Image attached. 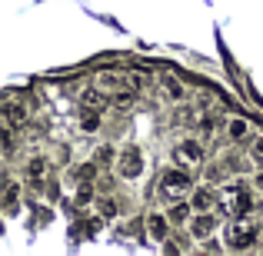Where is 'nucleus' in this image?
<instances>
[{
  "instance_id": "f257e3e1",
  "label": "nucleus",
  "mask_w": 263,
  "mask_h": 256,
  "mask_svg": "<svg viewBox=\"0 0 263 256\" xmlns=\"http://www.w3.org/2000/svg\"><path fill=\"white\" fill-rule=\"evenodd\" d=\"M220 210H223L227 216H250V210H253L250 186L240 183V180L223 183V186H220Z\"/></svg>"
},
{
  "instance_id": "7ed1b4c3",
  "label": "nucleus",
  "mask_w": 263,
  "mask_h": 256,
  "mask_svg": "<svg viewBox=\"0 0 263 256\" xmlns=\"http://www.w3.org/2000/svg\"><path fill=\"white\" fill-rule=\"evenodd\" d=\"M260 230L250 216H233V223L223 230V240H227V250H250L257 243Z\"/></svg>"
},
{
  "instance_id": "f8f14e48",
  "label": "nucleus",
  "mask_w": 263,
  "mask_h": 256,
  "mask_svg": "<svg viewBox=\"0 0 263 256\" xmlns=\"http://www.w3.org/2000/svg\"><path fill=\"white\" fill-rule=\"evenodd\" d=\"M250 133H253V123L247 120V116H230V120H227V136H230V143L250 140Z\"/></svg>"
},
{
  "instance_id": "ddd939ff",
  "label": "nucleus",
  "mask_w": 263,
  "mask_h": 256,
  "mask_svg": "<svg viewBox=\"0 0 263 256\" xmlns=\"http://www.w3.org/2000/svg\"><path fill=\"white\" fill-rule=\"evenodd\" d=\"M4 120H7V127H20V123H27V107H20L13 96H7V103H4Z\"/></svg>"
},
{
  "instance_id": "b1692460",
  "label": "nucleus",
  "mask_w": 263,
  "mask_h": 256,
  "mask_svg": "<svg viewBox=\"0 0 263 256\" xmlns=\"http://www.w3.org/2000/svg\"><path fill=\"white\" fill-rule=\"evenodd\" d=\"M57 196H60V183L50 180V183H47V200H57Z\"/></svg>"
},
{
  "instance_id": "20e7f679",
  "label": "nucleus",
  "mask_w": 263,
  "mask_h": 256,
  "mask_svg": "<svg viewBox=\"0 0 263 256\" xmlns=\"http://www.w3.org/2000/svg\"><path fill=\"white\" fill-rule=\"evenodd\" d=\"M117 176L120 180H140L143 170H147V156H143V150L137 147V143H127V147L120 150V156H117Z\"/></svg>"
},
{
  "instance_id": "423d86ee",
  "label": "nucleus",
  "mask_w": 263,
  "mask_h": 256,
  "mask_svg": "<svg viewBox=\"0 0 263 256\" xmlns=\"http://www.w3.org/2000/svg\"><path fill=\"white\" fill-rule=\"evenodd\" d=\"M174 160L180 163V167H200V163L206 160V150H203V143L200 140H193V136H186V140H180L177 147H174Z\"/></svg>"
},
{
  "instance_id": "9b49d317",
  "label": "nucleus",
  "mask_w": 263,
  "mask_h": 256,
  "mask_svg": "<svg viewBox=\"0 0 263 256\" xmlns=\"http://www.w3.org/2000/svg\"><path fill=\"white\" fill-rule=\"evenodd\" d=\"M20 213V183L17 180H7L4 183V216L13 220Z\"/></svg>"
},
{
  "instance_id": "dca6fc26",
  "label": "nucleus",
  "mask_w": 263,
  "mask_h": 256,
  "mask_svg": "<svg viewBox=\"0 0 263 256\" xmlns=\"http://www.w3.org/2000/svg\"><path fill=\"white\" fill-rule=\"evenodd\" d=\"M117 156H120V150L114 147V143H100V147L93 150V160H97V167H117Z\"/></svg>"
},
{
  "instance_id": "1a4fd4ad",
  "label": "nucleus",
  "mask_w": 263,
  "mask_h": 256,
  "mask_svg": "<svg viewBox=\"0 0 263 256\" xmlns=\"http://www.w3.org/2000/svg\"><path fill=\"white\" fill-rule=\"evenodd\" d=\"M190 203H193V210H197V213H210L213 206L220 203V190H210V186H193Z\"/></svg>"
},
{
  "instance_id": "2eb2a0df",
  "label": "nucleus",
  "mask_w": 263,
  "mask_h": 256,
  "mask_svg": "<svg viewBox=\"0 0 263 256\" xmlns=\"http://www.w3.org/2000/svg\"><path fill=\"white\" fill-rule=\"evenodd\" d=\"M193 213H197V210H193V203H180V200H177V203L167 210V216H170V223H174V226H186L193 220Z\"/></svg>"
},
{
  "instance_id": "aec40b11",
  "label": "nucleus",
  "mask_w": 263,
  "mask_h": 256,
  "mask_svg": "<svg viewBox=\"0 0 263 256\" xmlns=\"http://www.w3.org/2000/svg\"><path fill=\"white\" fill-rule=\"evenodd\" d=\"M97 160H90V163H80V167H73V180L77 183H93V176H97Z\"/></svg>"
},
{
  "instance_id": "f3484780",
  "label": "nucleus",
  "mask_w": 263,
  "mask_h": 256,
  "mask_svg": "<svg viewBox=\"0 0 263 256\" xmlns=\"http://www.w3.org/2000/svg\"><path fill=\"white\" fill-rule=\"evenodd\" d=\"M97 213H100L107 223H114V220L120 216V200H114V196H100V200H97Z\"/></svg>"
},
{
  "instance_id": "412c9836",
  "label": "nucleus",
  "mask_w": 263,
  "mask_h": 256,
  "mask_svg": "<svg viewBox=\"0 0 263 256\" xmlns=\"http://www.w3.org/2000/svg\"><path fill=\"white\" fill-rule=\"evenodd\" d=\"M77 206H90L93 203V183H77V196H73Z\"/></svg>"
},
{
  "instance_id": "9d476101",
  "label": "nucleus",
  "mask_w": 263,
  "mask_h": 256,
  "mask_svg": "<svg viewBox=\"0 0 263 256\" xmlns=\"http://www.w3.org/2000/svg\"><path fill=\"white\" fill-rule=\"evenodd\" d=\"M160 90L167 93V100H174V103H180V100H186V84L177 77V73H160Z\"/></svg>"
},
{
  "instance_id": "6ab92c4d",
  "label": "nucleus",
  "mask_w": 263,
  "mask_h": 256,
  "mask_svg": "<svg viewBox=\"0 0 263 256\" xmlns=\"http://www.w3.org/2000/svg\"><path fill=\"white\" fill-rule=\"evenodd\" d=\"M47 170H50V160H47L44 153H33L30 160H27V167H24L27 176H47Z\"/></svg>"
},
{
  "instance_id": "4468645a",
  "label": "nucleus",
  "mask_w": 263,
  "mask_h": 256,
  "mask_svg": "<svg viewBox=\"0 0 263 256\" xmlns=\"http://www.w3.org/2000/svg\"><path fill=\"white\" fill-rule=\"evenodd\" d=\"M100 127H103V116H100V110H90L84 107L80 110V133H100Z\"/></svg>"
},
{
  "instance_id": "39448f33",
  "label": "nucleus",
  "mask_w": 263,
  "mask_h": 256,
  "mask_svg": "<svg viewBox=\"0 0 263 256\" xmlns=\"http://www.w3.org/2000/svg\"><path fill=\"white\" fill-rule=\"evenodd\" d=\"M93 84L103 90V93H120V90H134L130 87V70H120V67H107V70H97Z\"/></svg>"
},
{
  "instance_id": "0eeeda50",
  "label": "nucleus",
  "mask_w": 263,
  "mask_h": 256,
  "mask_svg": "<svg viewBox=\"0 0 263 256\" xmlns=\"http://www.w3.org/2000/svg\"><path fill=\"white\" fill-rule=\"evenodd\" d=\"M186 226H190V237L197 240V243H206L220 223H217V216H213V210H210V213H193V220Z\"/></svg>"
},
{
  "instance_id": "a211bd4d",
  "label": "nucleus",
  "mask_w": 263,
  "mask_h": 256,
  "mask_svg": "<svg viewBox=\"0 0 263 256\" xmlns=\"http://www.w3.org/2000/svg\"><path fill=\"white\" fill-rule=\"evenodd\" d=\"M80 107L103 110V107H110V96H103V90H100V87H97V90H87V93L80 96Z\"/></svg>"
},
{
  "instance_id": "393cba45",
  "label": "nucleus",
  "mask_w": 263,
  "mask_h": 256,
  "mask_svg": "<svg viewBox=\"0 0 263 256\" xmlns=\"http://www.w3.org/2000/svg\"><path fill=\"white\" fill-rule=\"evenodd\" d=\"M253 183H257V190H263V167H260L257 176H253Z\"/></svg>"
},
{
  "instance_id": "6e6552de",
  "label": "nucleus",
  "mask_w": 263,
  "mask_h": 256,
  "mask_svg": "<svg viewBox=\"0 0 263 256\" xmlns=\"http://www.w3.org/2000/svg\"><path fill=\"white\" fill-rule=\"evenodd\" d=\"M170 226H174V223H170L167 213H157V210H154V213H147V237L154 240V243H167L170 233H174Z\"/></svg>"
},
{
  "instance_id": "4be33fe9",
  "label": "nucleus",
  "mask_w": 263,
  "mask_h": 256,
  "mask_svg": "<svg viewBox=\"0 0 263 256\" xmlns=\"http://www.w3.org/2000/svg\"><path fill=\"white\" fill-rule=\"evenodd\" d=\"M250 160L257 163V167H263V136H253V143H250Z\"/></svg>"
},
{
  "instance_id": "5701e85b",
  "label": "nucleus",
  "mask_w": 263,
  "mask_h": 256,
  "mask_svg": "<svg viewBox=\"0 0 263 256\" xmlns=\"http://www.w3.org/2000/svg\"><path fill=\"white\" fill-rule=\"evenodd\" d=\"M213 127H217V123H213V116H210V113H206V116H200V130H203L206 136L213 133Z\"/></svg>"
},
{
  "instance_id": "f03ea898",
  "label": "nucleus",
  "mask_w": 263,
  "mask_h": 256,
  "mask_svg": "<svg viewBox=\"0 0 263 256\" xmlns=\"http://www.w3.org/2000/svg\"><path fill=\"white\" fill-rule=\"evenodd\" d=\"M193 176H190V167H167V170H160V193L167 200H186L193 193Z\"/></svg>"
}]
</instances>
